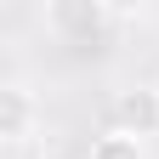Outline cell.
Masks as SVG:
<instances>
[{"instance_id":"5b68a950","label":"cell","mask_w":159,"mask_h":159,"mask_svg":"<svg viewBox=\"0 0 159 159\" xmlns=\"http://www.w3.org/2000/svg\"><path fill=\"white\" fill-rule=\"evenodd\" d=\"M153 91H159V80H153Z\"/></svg>"},{"instance_id":"6da1fadb","label":"cell","mask_w":159,"mask_h":159,"mask_svg":"<svg viewBox=\"0 0 159 159\" xmlns=\"http://www.w3.org/2000/svg\"><path fill=\"white\" fill-rule=\"evenodd\" d=\"M108 125L125 131V136H136V142L159 136V91L153 85H125L114 97V108H108Z\"/></svg>"},{"instance_id":"277c9868","label":"cell","mask_w":159,"mask_h":159,"mask_svg":"<svg viewBox=\"0 0 159 159\" xmlns=\"http://www.w3.org/2000/svg\"><path fill=\"white\" fill-rule=\"evenodd\" d=\"M85 159H142V142L108 125V131H102V136L91 142V153H85Z\"/></svg>"},{"instance_id":"3957f363","label":"cell","mask_w":159,"mask_h":159,"mask_svg":"<svg viewBox=\"0 0 159 159\" xmlns=\"http://www.w3.org/2000/svg\"><path fill=\"white\" fill-rule=\"evenodd\" d=\"M108 17H119V11L91 0V6H51V11H46V23H51V29H63V34H97Z\"/></svg>"},{"instance_id":"7a4b0ae2","label":"cell","mask_w":159,"mask_h":159,"mask_svg":"<svg viewBox=\"0 0 159 159\" xmlns=\"http://www.w3.org/2000/svg\"><path fill=\"white\" fill-rule=\"evenodd\" d=\"M34 136H40V97L11 80V85L0 91V142L23 148V142H34Z\"/></svg>"}]
</instances>
